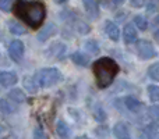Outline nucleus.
<instances>
[{"label": "nucleus", "instance_id": "6", "mask_svg": "<svg viewBox=\"0 0 159 139\" xmlns=\"http://www.w3.org/2000/svg\"><path fill=\"white\" fill-rule=\"evenodd\" d=\"M66 45L63 43H55L46 50V56L49 59H53V60H61V59L66 56Z\"/></svg>", "mask_w": 159, "mask_h": 139}, {"label": "nucleus", "instance_id": "15", "mask_svg": "<svg viewBox=\"0 0 159 139\" xmlns=\"http://www.w3.org/2000/svg\"><path fill=\"white\" fill-rule=\"evenodd\" d=\"M38 81H36L35 76H25L24 78V86L25 89L28 90L30 93H36L38 92Z\"/></svg>", "mask_w": 159, "mask_h": 139}, {"label": "nucleus", "instance_id": "14", "mask_svg": "<svg viewBox=\"0 0 159 139\" xmlns=\"http://www.w3.org/2000/svg\"><path fill=\"white\" fill-rule=\"evenodd\" d=\"M71 60H73V63L77 64L80 67H88V64H89V56L82 52H75L71 54Z\"/></svg>", "mask_w": 159, "mask_h": 139}, {"label": "nucleus", "instance_id": "13", "mask_svg": "<svg viewBox=\"0 0 159 139\" xmlns=\"http://www.w3.org/2000/svg\"><path fill=\"white\" fill-rule=\"evenodd\" d=\"M57 32V28H56L55 24H48L46 27L43 28V29L41 31V32L38 33V41L39 42H45L48 41L49 38H52L55 33Z\"/></svg>", "mask_w": 159, "mask_h": 139}, {"label": "nucleus", "instance_id": "25", "mask_svg": "<svg viewBox=\"0 0 159 139\" xmlns=\"http://www.w3.org/2000/svg\"><path fill=\"white\" fill-rule=\"evenodd\" d=\"M93 117H95L96 121L103 123V121L106 120V113H105V110L102 109V107H96V109L93 110Z\"/></svg>", "mask_w": 159, "mask_h": 139}, {"label": "nucleus", "instance_id": "26", "mask_svg": "<svg viewBox=\"0 0 159 139\" xmlns=\"http://www.w3.org/2000/svg\"><path fill=\"white\" fill-rule=\"evenodd\" d=\"M148 115H149V117H151L154 121H159V104H154V106L149 107Z\"/></svg>", "mask_w": 159, "mask_h": 139}, {"label": "nucleus", "instance_id": "28", "mask_svg": "<svg viewBox=\"0 0 159 139\" xmlns=\"http://www.w3.org/2000/svg\"><path fill=\"white\" fill-rule=\"evenodd\" d=\"M34 138H36V139H38V138H42V139H43V138H46V134L43 132V129H42V128L36 127L35 131H34Z\"/></svg>", "mask_w": 159, "mask_h": 139}, {"label": "nucleus", "instance_id": "3", "mask_svg": "<svg viewBox=\"0 0 159 139\" xmlns=\"http://www.w3.org/2000/svg\"><path fill=\"white\" fill-rule=\"evenodd\" d=\"M35 78H36V81H38V84L41 85V86L49 88V86H52V85L59 84L63 76H61V72L57 68L50 67V68L39 70L38 72H36Z\"/></svg>", "mask_w": 159, "mask_h": 139}, {"label": "nucleus", "instance_id": "9", "mask_svg": "<svg viewBox=\"0 0 159 139\" xmlns=\"http://www.w3.org/2000/svg\"><path fill=\"white\" fill-rule=\"evenodd\" d=\"M82 4H84V8L87 11L88 17L91 20H96L99 17V7L96 4L95 0H82Z\"/></svg>", "mask_w": 159, "mask_h": 139}, {"label": "nucleus", "instance_id": "12", "mask_svg": "<svg viewBox=\"0 0 159 139\" xmlns=\"http://www.w3.org/2000/svg\"><path fill=\"white\" fill-rule=\"evenodd\" d=\"M124 104H126L127 109L133 113H140L141 110L144 109V104L141 103L140 100H137L135 98H133V96H127V98L124 99Z\"/></svg>", "mask_w": 159, "mask_h": 139}, {"label": "nucleus", "instance_id": "17", "mask_svg": "<svg viewBox=\"0 0 159 139\" xmlns=\"http://www.w3.org/2000/svg\"><path fill=\"white\" fill-rule=\"evenodd\" d=\"M56 131H57L59 137H61V138H69L70 137V128L66 124V121H63V120L57 121V124H56Z\"/></svg>", "mask_w": 159, "mask_h": 139}, {"label": "nucleus", "instance_id": "18", "mask_svg": "<svg viewBox=\"0 0 159 139\" xmlns=\"http://www.w3.org/2000/svg\"><path fill=\"white\" fill-rule=\"evenodd\" d=\"M8 29H10V32L14 33V35H25V33H27V29H25L21 24H18V22H16V21L8 22Z\"/></svg>", "mask_w": 159, "mask_h": 139}, {"label": "nucleus", "instance_id": "27", "mask_svg": "<svg viewBox=\"0 0 159 139\" xmlns=\"http://www.w3.org/2000/svg\"><path fill=\"white\" fill-rule=\"evenodd\" d=\"M0 7L3 11H10L11 8V0H0Z\"/></svg>", "mask_w": 159, "mask_h": 139}, {"label": "nucleus", "instance_id": "10", "mask_svg": "<svg viewBox=\"0 0 159 139\" xmlns=\"http://www.w3.org/2000/svg\"><path fill=\"white\" fill-rule=\"evenodd\" d=\"M113 134H115L116 138H120V139H127L130 138V129L129 125L123 121L120 123H116L115 127H113Z\"/></svg>", "mask_w": 159, "mask_h": 139}, {"label": "nucleus", "instance_id": "29", "mask_svg": "<svg viewBox=\"0 0 159 139\" xmlns=\"http://www.w3.org/2000/svg\"><path fill=\"white\" fill-rule=\"evenodd\" d=\"M130 2H131L133 7L140 8V7H143V6H144V2H145V0H130Z\"/></svg>", "mask_w": 159, "mask_h": 139}, {"label": "nucleus", "instance_id": "5", "mask_svg": "<svg viewBox=\"0 0 159 139\" xmlns=\"http://www.w3.org/2000/svg\"><path fill=\"white\" fill-rule=\"evenodd\" d=\"M24 43L21 41H13L8 46V56L11 57V60H14L16 63H20L24 57Z\"/></svg>", "mask_w": 159, "mask_h": 139}, {"label": "nucleus", "instance_id": "21", "mask_svg": "<svg viewBox=\"0 0 159 139\" xmlns=\"http://www.w3.org/2000/svg\"><path fill=\"white\" fill-rule=\"evenodd\" d=\"M148 96H149V99H151V102H154V103L159 102V86H157V85H149Z\"/></svg>", "mask_w": 159, "mask_h": 139}, {"label": "nucleus", "instance_id": "32", "mask_svg": "<svg viewBox=\"0 0 159 139\" xmlns=\"http://www.w3.org/2000/svg\"><path fill=\"white\" fill-rule=\"evenodd\" d=\"M154 10H157V6L154 7V4H152V3H151V4H148V11H154Z\"/></svg>", "mask_w": 159, "mask_h": 139}, {"label": "nucleus", "instance_id": "31", "mask_svg": "<svg viewBox=\"0 0 159 139\" xmlns=\"http://www.w3.org/2000/svg\"><path fill=\"white\" fill-rule=\"evenodd\" d=\"M113 3H115L116 6H121L124 3V0H113Z\"/></svg>", "mask_w": 159, "mask_h": 139}, {"label": "nucleus", "instance_id": "19", "mask_svg": "<svg viewBox=\"0 0 159 139\" xmlns=\"http://www.w3.org/2000/svg\"><path fill=\"white\" fill-rule=\"evenodd\" d=\"M84 47H85V50H87V52L91 53V54H98V53H99V45L96 43V41H93V39L85 42Z\"/></svg>", "mask_w": 159, "mask_h": 139}, {"label": "nucleus", "instance_id": "22", "mask_svg": "<svg viewBox=\"0 0 159 139\" xmlns=\"http://www.w3.org/2000/svg\"><path fill=\"white\" fill-rule=\"evenodd\" d=\"M148 76L151 79H154V81L159 82V61H158V63H155V64H152V66H149Z\"/></svg>", "mask_w": 159, "mask_h": 139}, {"label": "nucleus", "instance_id": "1", "mask_svg": "<svg viewBox=\"0 0 159 139\" xmlns=\"http://www.w3.org/2000/svg\"><path fill=\"white\" fill-rule=\"evenodd\" d=\"M13 11L17 18L24 21L32 29H38L43 24L46 17V7L41 2H30V0H17L14 3Z\"/></svg>", "mask_w": 159, "mask_h": 139}, {"label": "nucleus", "instance_id": "33", "mask_svg": "<svg viewBox=\"0 0 159 139\" xmlns=\"http://www.w3.org/2000/svg\"><path fill=\"white\" fill-rule=\"evenodd\" d=\"M67 0H55V3H57V4H63V3H66Z\"/></svg>", "mask_w": 159, "mask_h": 139}, {"label": "nucleus", "instance_id": "30", "mask_svg": "<svg viewBox=\"0 0 159 139\" xmlns=\"http://www.w3.org/2000/svg\"><path fill=\"white\" fill-rule=\"evenodd\" d=\"M154 38H155V41H157L158 43H159V29H157V31L154 32Z\"/></svg>", "mask_w": 159, "mask_h": 139}, {"label": "nucleus", "instance_id": "20", "mask_svg": "<svg viewBox=\"0 0 159 139\" xmlns=\"http://www.w3.org/2000/svg\"><path fill=\"white\" fill-rule=\"evenodd\" d=\"M134 24L137 25V28L141 29V31L148 29V21H147V18L144 15H135L134 17Z\"/></svg>", "mask_w": 159, "mask_h": 139}, {"label": "nucleus", "instance_id": "23", "mask_svg": "<svg viewBox=\"0 0 159 139\" xmlns=\"http://www.w3.org/2000/svg\"><path fill=\"white\" fill-rule=\"evenodd\" d=\"M10 100V99H8ZM8 100H6V99H3L2 100V110L4 113H7V114H11V113H16L17 111V106L13 103H10Z\"/></svg>", "mask_w": 159, "mask_h": 139}, {"label": "nucleus", "instance_id": "24", "mask_svg": "<svg viewBox=\"0 0 159 139\" xmlns=\"http://www.w3.org/2000/svg\"><path fill=\"white\" fill-rule=\"evenodd\" d=\"M158 129H159V124L154 121L152 124H149V125H147L145 128H144V134H145L147 137H155Z\"/></svg>", "mask_w": 159, "mask_h": 139}, {"label": "nucleus", "instance_id": "4", "mask_svg": "<svg viewBox=\"0 0 159 139\" xmlns=\"http://www.w3.org/2000/svg\"><path fill=\"white\" fill-rule=\"evenodd\" d=\"M137 54L141 60H151L157 56V50L149 41L141 39L137 42Z\"/></svg>", "mask_w": 159, "mask_h": 139}, {"label": "nucleus", "instance_id": "8", "mask_svg": "<svg viewBox=\"0 0 159 139\" xmlns=\"http://www.w3.org/2000/svg\"><path fill=\"white\" fill-rule=\"evenodd\" d=\"M137 38H138V33H137V29L133 24H126L123 29V39H124V43L127 45H131L134 42H137Z\"/></svg>", "mask_w": 159, "mask_h": 139}, {"label": "nucleus", "instance_id": "7", "mask_svg": "<svg viewBox=\"0 0 159 139\" xmlns=\"http://www.w3.org/2000/svg\"><path fill=\"white\" fill-rule=\"evenodd\" d=\"M18 81V76L14 71H3L0 74V84H2L3 88H10L13 85L17 84Z\"/></svg>", "mask_w": 159, "mask_h": 139}, {"label": "nucleus", "instance_id": "2", "mask_svg": "<svg viewBox=\"0 0 159 139\" xmlns=\"http://www.w3.org/2000/svg\"><path fill=\"white\" fill-rule=\"evenodd\" d=\"M92 71L95 75L96 86L99 89H106L115 81L116 75L120 71V67L113 59L110 57H101L92 64Z\"/></svg>", "mask_w": 159, "mask_h": 139}, {"label": "nucleus", "instance_id": "11", "mask_svg": "<svg viewBox=\"0 0 159 139\" xmlns=\"http://www.w3.org/2000/svg\"><path fill=\"white\" fill-rule=\"evenodd\" d=\"M105 32H106L107 38H110V41L113 42H117L120 39V29L117 28V25L110 21H107L105 24Z\"/></svg>", "mask_w": 159, "mask_h": 139}, {"label": "nucleus", "instance_id": "16", "mask_svg": "<svg viewBox=\"0 0 159 139\" xmlns=\"http://www.w3.org/2000/svg\"><path fill=\"white\" fill-rule=\"evenodd\" d=\"M7 96L14 103H22V102H25V95L21 89H11Z\"/></svg>", "mask_w": 159, "mask_h": 139}]
</instances>
